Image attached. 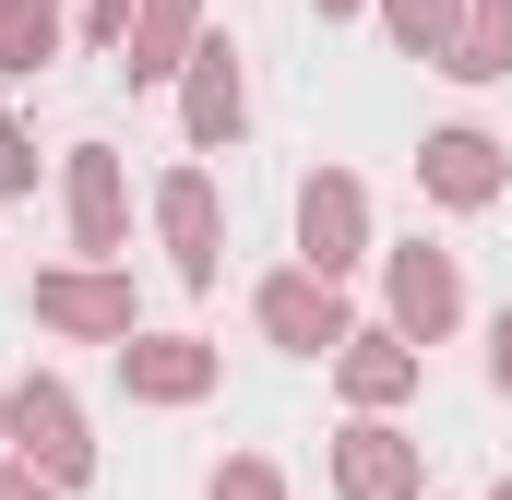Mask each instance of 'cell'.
Here are the masks:
<instances>
[{
    "mask_svg": "<svg viewBox=\"0 0 512 500\" xmlns=\"http://www.w3.org/2000/svg\"><path fill=\"white\" fill-rule=\"evenodd\" d=\"M405 477H417V465H405L393 429H358V441H346V500H405Z\"/></svg>",
    "mask_w": 512,
    "mask_h": 500,
    "instance_id": "6da1fadb",
    "label": "cell"
},
{
    "mask_svg": "<svg viewBox=\"0 0 512 500\" xmlns=\"http://www.w3.org/2000/svg\"><path fill=\"white\" fill-rule=\"evenodd\" d=\"M393 310H405L417 334L453 322V274H441V250H405V262H393Z\"/></svg>",
    "mask_w": 512,
    "mask_h": 500,
    "instance_id": "7a4b0ae2",
    "label": "cell"
},
{
    "mask_svg": "<svg viewBox=\"0 0 512 500\" xmlns=\"http://www.w3.org/2000/svg\"><path fill=\"white\" fill-rule=\"evenodd\" d=\"M12 429H24V453H48V477H84V441H72V405L60 393H24Z\"/></svg>",
    "mask_w": 512,
    "mask_h": 500,
    "instance_id": "3957f363",
    "label": "cell"
},
{
    "mask_svg": "<svg viewBox=\"0 0 512 500\" xmlns=\"http://www.w3.org/2000/svg\"><path fill=\"white\" fill-rule=\"evenodd\" d=\"M429 179H441L453 203H477V191H489L501 167H489V143H477V131H441V143H429Z\"/></svg>",
    "mask_w": 512,
    "mask_h": 500,
    "instance_id": "277c9868",
    "label": "cell"
},
{
    "mask_svg": "<svg viewBox=\"0 0 512 500\" xmlns=\"http://www.w3.org/2000/svg\"><path fill=\"white\" fill-rule=\"evenodd\" d=\"M262 322H274L286 346H334V298H322V286H274V298H262Z\"/></svg>",
    "mask_w": 512,
    "mask_h": 500,
    "instance_id": "5b68a950",
    "label": "cell"
},
{
    "mask_svg": "<svg viewBox=\"0 0 512 500\" xmlns=\"http://www.w3.org/2000/svg\"><path fill=\"white\" fill-rule=\"evenodd\" d=\"M167 239H179L191 274H215V203H203V179H179V191H167Z\"/></svg>",
    "mask_w": 512,
    "mask_h": 500,
    "instance_id": "8992f818",
    "label": "cell"
},
{
    "mask_svg": "<svg viewBox=\"0 0 512 500\" xmlns=\"http://www.w3.org/2000/svg\"><path fill=\"white\" fill-rule=\"evenodd\" d=\"M346 239H358V191L322 179V191H310V262H346Z\"/></svg>",
    "mask_w": 512,
    "mask_h": 500,
    "instance_id": "52a82bcc",
    "label": "cell"
},
{
    "mask_svg": "<svg viewBox=\"0 0 512 500\" xmlns=\"http://www.w3.org/2000/svg\"><path fill=\"white\" fill-rule=\"evenodd\" d=\"M453 72H512V0H477V24H465Z\"/></svg>",
    "mask_w": 512,
    "mask_h": 500,
    "instance_id": "ba28073f",
    "label": "cell"
},
{
    "mask_svg": "<svg viewBox=\"0 0 512 500\" xmlns=\"http://www.w3.org/2000/svg\"><path fill=\"white\" fill-rule=\"evenodd\" d=\"M48 60V0H0V72Z\"/></svg>",
    "mask_w": 512,
    "mask_h": 500,
    "instance_id": "9c48e42d",
    "label": "cell"
},
{
    "mask_svg": "<svg viewBox=\"0 0 512 500\" xmlns=\"http://www.w3.org/2000/svg\"><path fill=\"white\" fill-rule=\"evenodd\" d=\"M48 322H84V334H108V322H131V298H108V286H48Z\"/></svg>",
    "mask_w": 512,
    "mask_h": 500,
    "instance_id": "30bf717a",
    "label": "cell"
},
{
    "mask_svg": "<svg viewBox=\"0 0 512 500\" xmlns=\"http://www.w3.org/2000/svg\"><path fill=\"white\" fill-rule=\"evenodd\" d=\"M203 60H215V72H203V96H191V131L215 143V131L239 120V72H227V48H203Z\"/></svg>",
    "mask_w": 512,
    "mask_h": 500,
    "instance_id": "8fae6325",
    "label": "cell"
},
{
    "mask_svg": "<svg viewBox=\"0 0 512 500\" xmlns=\"http://www.w3.org/2000/svg\"><path fill=\"white\" fill-rule=\"evenodd\" d=\"M393 24H405V48H453V0H393Z\"/></svg>",
    "mask_w": 512,
    "mask_h": 500,
    "instance_id": "7c38bea8",
    "label": "cell"
},
{
    "mask_svg": "<svg viewBox=\"0 0 512 500\" xmlns=\"http://www.w3.org/2000/svg\"><path fill=\"white\" fill-rule=\"evenodd\" d=\"M131 370L155 381V393H191V381H203V358H191V346H143V358H131Z\"/></svg>",
    "mask_w": 512,
    "mask_h": 500,
    "instance_id": "4fadbf2b",
    "label": "cell"
},
{
    "mask_svg": "<svg viewBox=\"0 0 512 500\" xmlns=\"http://www.w3.org/2000/svg\"><path fill=\"white\" fill-rule=\"evenodd\" d=\"M108 215H120V191H108V155H84V239H108Z\"/></svg>",
    "mask_w": 512,
    "mask_h": 500,
    "instance_id": "5bb4252c",
    "label": "cell"
},
{
    "mask_svg": "<svg viewBox=\"0 0 512 500\" xmlns=\"http://www.w3.org/2000/svg\"><path fill=\"white\" fill-rule=\"evenodd\" d=\"M346 381H358V393H393V381H405V358H393V346H358V358H346Z\"/></svg>",
    "mask_w": 512,
    "mask_h": 500,
    "instance_id": "9a60e30c",
    "label": "cell"
},
{
    "mask_svg": "<svg viewBox=\"0 0 512 500\" xmlns=\"http://www.w3.org/2000/svg\"><path fill=\"white\" fill-rule=\"evenodd\" d=\"M12 179H36V155L12 143V120H0V191H12Z\"/></svg>",
    "mask_w": 512,
    "mask_h": 500,
    "instance_id": "2e32d148",
    "label": "cell"
},
{
    "mask_svg": "<svg viewBox=\"0 0 512 500\" xmlns=\"http://www.w3.org/2000/svg\"><path fill=\"white\" fill-rule=\"evenodd\" d=\"M489 370H501V393H512V310H501V334H489Z\"/></svg>",
    "mask_w": 512,
    "mask_h": 500,
    "instance_id": "e0dca14e",
    "label": "cell"
},
{
    "mask_svg": "<svg viewBox=\"0 0 512 500\" xmlns=\"http://www.w3.org/2000/svg\"><path fill=\"white\" fill-rule=\"evenodd\" d=\"M215 500H274V489H262V477H251V465H239V477H227V489H215Z\"/></svg>",
    "mask_w": 512,
    "mask_h": 500,
    "instance_id": "ac0fdd59",
    "label": "cell"
},
{
    "mask_svg": "<svg viewBox=\"0 0 512 500\" xmlns=\"http://www.w3.org/2000/svg\"><path fill=\"white\" fill-rule=\"evenodd\" d=\"M0 500H36V489H0Z\"/></svg>",
    "mask_w": 512,
    "mask_h": 500,
    "instance_id": "d6986e66",
    "label": "cell"
},
{
    "mask_svg": "<svg viewBox=\"0 0 512 500\" xmlns=\"http://www.w3.org/2000/svg\"><path fill=\"white\" fill-rule=\"evenodd\" d=\"M322 12H334V0H322Z\"/></svg>",
    "mask_w": 512,
    "mask_h": 500,
    "instance_id": "ffe728a7",
    "label": "cell"
},
{
    "mask_svg": "<svg viewBox=\"0 0 512 500\" xmlns=\"http://www.w3.org/2000/svg\"><path fill=\"white\" fill-rule=\"evenodd\" d=\"M501 500H512V489H501Z\"/></svg>",
    "mask_w": 512,
    "mask_h": 500,
    "instance_id": "44dd1931",
    "label": "cell"
}]
</instances>
